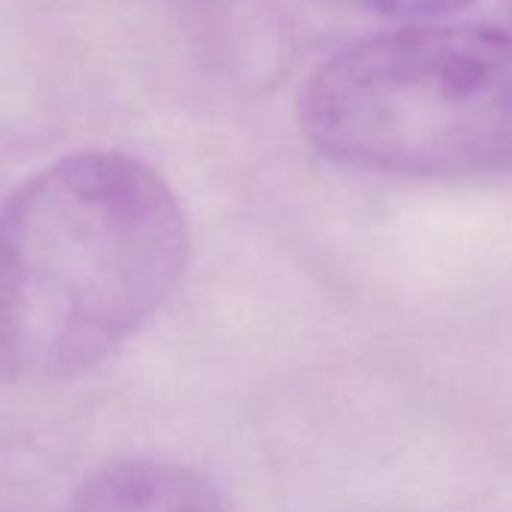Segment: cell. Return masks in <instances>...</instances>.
<instances>
[{"label": "cell", "instance_id": "obj_1", "mask_svg": "<svg viewBox=\"0 0 512 512\" xmlns=\"http://www.w3.org/2000/svg\"><path fill=\"white\" fill-rule=\"evenodd\" d=\"M178 193L118 148L67 154L0 202V380H76L136 338L181 287Z\"/></svg>", "mask_w": 512, "mask_h": 512}, {"label": "cell", "instance_id": "obj_2", "mask_svg": "<svg viewBox=\"0 0 512 512\" xmlns=\"http://www.w3.org/2000/svg\"><path fill=\"white\" fill-rule=\"evenodd\" d=\"M308 142L347 169L461 178L512 166V34L401 25L320 64L299 94Z\"/></svg>", "mask_w": 512, "mask_h": 512}, {"label": "cell", "instance_id": "obj_3", "mask_svg": "<svg viewBox=\"0 0 512 512\" xmlns=\"http://www.w3.org/2000/svg\"><path fill=\"white\" fill-rule=\"evenodd\" d=\"M70 512H238L199 470L166 458H118L97 467Z\"/></svg>", "mask_w": 512, "mask_h": 512}, {"label": "cell", "instance_id": "obj_4", "mask_svg": "<svg viewBox=\"0 0 512 512\" xmlns=\"http://www.w3.org/2000/svg\"><path fill=\"white\" fill-rule=\"evenodd\" d=\"M344 7L407 22V25H422V22H443L446 16H455L467 7H473L476 0H338Z\"/></svg>", "mask_w": 512, "mask_h": 512}]
</instances>
